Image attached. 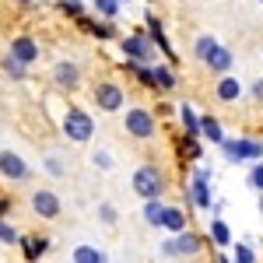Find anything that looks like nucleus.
I'll list each match as a JSON object with an SVG mask.
<instances>
[{
	"label": "nucleus",
	"instance_id": "obj_27",
	"mask_svg": "<svg viewBox=\"0 0 263 263\" xmlns=\"http://www.w3.org/2000/svg\"><path fill=\"white\" fill-rule=\"evenodd\" d=\"M249 186L263 193V162H253V168H249Z\"/></svg>",
	"mask_w": 263,
	"mask_h": 263
},
{
	"label": "nucleus",
	"instance_id": "obj_8",
	"mask_svg": "<svg viewBox=\"0 0 263 263\" xmlns=\"http://www.w3.org/2000/svg\"><path fill=\"white\" fill-rule=\"evenodd\" d=\"M0 176H7V179H14V182H25L28 176H32V168L25 165L21 155H14V151H0Z\"/></svg>",
	"mask_w": 263,
	"mask_h": 263
},
{
	"label": "nucleus",
	"instance_id": "obj_34",
	"mask_svg": "<svg viewBox=\"0 0 263 263\" xmlns=\"http://www.w3.org/2000/svg\"><path fill=\"white\" fill-rule=\"evenodd\" d=\"M249 95H253L256 102H263V78H260V81H253V84H249Z\"/></svg>",
	"mask_w": 263,
	"mask_h": 263
},
{
	"label": "nucleus",
	"instance_id": "obj_21",
	"mask_svg": "<svg viewBox=\"0 0 263 263\" xmlns=\"http://www.w3.org/2000/svg\"><path fill=\"white\" fill-rule=\"evenodd\" d=\"M155 88L158 91H172L176 88V74H172L168 63H155Z\"/></svg>",
	"mask_w": 263,
	"mask_h": 263
},
{
	"label": "nucleus",
	"instance_id": "obj_38",
	"mask_svg": "<svg viewBox=\"0 0 263 263\" xmlns=\"http://www.w3.org/2000/svg\"><path fill=\"white\" fill-rule=\"evenodd\" d=\"M182 263H190V260H182Z\"/></svg>",
	"mask_w": 263,
	"mask_h": 263
},
{
	"label": "nucleus",
	"instance_id": "obj_25",
	"mask_svg": "<svg viewBox=\"0 0 263 263\" xmlns=\"http://www.w3.org/2000/svg\"><path fill=\"white\" fill-rule=\"evenodd\" d=\"M46 239H39V235H32V239H25V256L28 260H39V253H46Z\"/></svg>",
	"mask_w": 263,
	"mask_h": 263
},
{
	"label": "nucleus",
	"instance_id": "obj_30",
	"mask_svg": "<svg viewBox=\"0 0 263 263\" xmlns=\"http://www.w3.org/2000/svg\"><path fill=\"white\" fill-rule=\"evenodd\" d=\"M99 218L105 224H116V207H112V203H102V207H99Z\"/></svg>",
	"mask_w": 263,
	"mask_h": 263
},
{
	"label": "nucleus",
	"instance_id": "obj_19",
	"mask_svg": "<svg viewBox=\"0 0 263 263\" xmlns=\"http://www.w3.org/2000/svg\"><path fill=\"white\" fill-rule=\"evenodd\" d=\"M179 120H182V130H186V137H197L200 134V116L193 112V105H179Z\"/></svg>",
	"mask_w": 263,
	"mask_h": 263
},
{
	"label": "nucleus",
	"instance_id": "obj_15",
	"mask_svg": "<svg viewBox=\"0 0 263 263\" xmlns=\"http://www.w3.org/2000/svg\"><path fill=\"white\" fill-rule=\"evenodd\" d=\"M70 260L74 263H109V256H105V249H99V246H74Z\"/></svg>",
	"mask_w": 263,
	"mask_h": 263
},
{
	"label": "nucleus",
	"instance_id": "obj_13",
	"mask_svg": "<svg viewBox=\"0 0 263 263\" xmlns=\"http://www.w3.org/2000/svg\"><path fill=\"white\" fill-rule=\"evenodd\" d=\"M11 57H14V60H21L25 67H28V63H35V60H39V42L28 39V35H21V39L11 42Z\"/></svg>",
	"mask_w": 263,
	"mask_h": 263
},
{
	"label": "nucleus",
	"instance_id": "obj_17",
	"mask_svg": "<svg viewBox=\"0 0 263 263\" xmlns=\"http://www.w3.org/2000/svg\"><path fill=\"white\" fill-rule=\"evenodd\" d=\"M200 134H203L211 144H218V147L228 141V137H224V130H221V123L214 120V116H200Z\"/></svg>",
	"mask_w": 263,
	"mask_h": 263
},
{
	"label": "nucleus",
	"instance_id": "obj_16",
	"mask_svg": "<svg viewBox=\"0 0 263 263\" xmlns=\"http://www.w3.org/2000/svg\"><path fill=\"white\" fill-rule=\"evenodd\" d=\"M218 46H221V42L214 39V35H207V32H203V35H197V39H193V57H197L200 63H207L211 57H214V49H218Z\"/></svg>",
	"mask_w": 263,
	"mask_h": 263
},
{
	"label": "nucleus",
	"instance_id": "obj_29",
	"mask_svg": "<svg viewBox=\"0 0 263 263\" xmlns=\"http://www.w3.org/2000/svg\"><path fill=\"white\" fill-rule=\"evenodd\" d=\"M4 70H7L11 78H25V63L14 60V57H7V60H4Z\"/></svg>",
	"mask_w": 263,
	"mask_h": 263
},
{
	"label": "nucleus",
	"instance_id": "obj_11",
	"mask_svg": "<svg viewBox=\"0 0 263 263\" xmlns=\"http://www.w3.org/2000/svg\"><path fill=\"white\" fill-rule=\"evenodd\" d=\"M242 95H246V88L235 74H224V78H218V84H214V99L218 102H239Z\"/></svg>",
	"mask_w": 263,
	"mask_h": 263
},
{
	"label": "nucleus",
	"instance_id": "obj_3",
	"mask_svg": "<svg viewBox=\"0 0 263 263\" xmlns=\"http://www.w3.org/2000/svg\"><path fill=\"white\" fill-rule=\"evenodd\" d=\"M200 249H203V239L197 232H190V228L179 232V235H172V239H165V246H162V253L172 256V260H193Z\"/></svg>",
	"mask_w": 263,
	"mask_h": 263
},
{
	"label": "nucleus",
	"instance_id": "obj_9",
	"mask_svg": "<svg viewBox=\"0 0 263 263\" xmlns=\"http://www.w3.org/2000/svg\"><path fill=\"white\" fill-rule=\"evenodd\" d=\"M186 197L197 203L200 211H211V172H207V168H197L193 186H190V193H186Z\"/></svg>",
	"mask_w": 263,
	"mask_h": 263
},
{
	"label": "nucleus",
	"instance_id": "obj_28",
	"mask_svg": "<svg viewBox=\"0 0 263 263\" xmlns=\"http://www.w3.org/2000/svg\"><path fill=\"white\" fill-rule=\"evenodd\" d=\"M0 242H7V246H14V242H21V235L11 228L7 221H0Z\"/></svg>",
	"mask_w": 263,
	"mask_h": 263
},
{
	"label": "nucleus",
	"instance_id": "obj_31",
	"mask_svg": "<svg viewBox=\"0 0 263 263\" xmlns=\"http://www.w3.org/2000/svg\"><path fill=\"white\" fill-rule=\"evenodd\" d=\"M46 172H49V176H63V162L57 158V155H49V158H46Z\"/></svg>",
	"mask_w": 263,
	"mask_h": 263
},
{
	"label": "nucleus",
	"instance_id": "obj_39",
	"mask_svg": "<svg viewBox=\"0 0 263 263\" xmlns=\"http://www.w3.org/2000/svg\"><path fill=\"white\" fill-rule=\"evenodd\" d=\"M260 57H263V49H260Z\"/></svg>",
	"mask_w": 263,
	"mask_h": 263
},
{
	"label": "nucleus",
	"instance_id": "obj_20",
	"mask_svg": "<svg viewBox=\"0 0 263 263\" xmlns=\"http://www.w3.org/2000/svg\"><path fill=\"white\" fill-rule=\"evenodd\" d=\"M147 35H151V42H155V46L162 49L165 57H172V49H168V39H165V32H162V21L155 18V14L147 18Z\"/></svg>",
	"mask_w": 263,
	"mask_h": 263
},
{
	"label": "nucleus",
	"instance_id": "obj_5",
	"mask_svg": "<svg viewBox=\"0 0 263 263\" xmlns=\"http://www.w3.org/2000/svg\"><path fill=\"white\" fill-rule=\"evenodd\" d=\"M63 134L74 144H88L95 137V123H91V116L84 109H67L63 112Z\"/></svg>",
	"mask_w": 263,
	"mask_h": 263
},
{
	"label": "nucleus",
	"instance_id": "obj_41",
	"mask_svg": "<svg viewBox=\"0 0 263 263\" xmlns=\"http://www.w3.org/2000/svg\"><path fill=\"white\" fill-rule=\"evenodd\" d=\"M120 4H123V0H120Z\"/></svg>",
	"mask_w": 263,
	"mask_h": 263
},
{
	"label": "nucleus",
	"instance_id": "obj_33",
	"mask_svg": "<svg viewBox=\"0 0 263 263\" xmlns=\"http://www.w3.org/2000/svg\"><path fill=\"white\" fill-rule=\"evenodd\" d=\"M63 11H67V14H78V18H81V14H84L81 0H63Z\"/></svg>",
	"mask_w": 263,
	"mask_h": 263
},
{
	"label": "nucleus",
	"instance_id": "obj_7",
	"mask_svg": "<svg viewBox=\"0 0 263 263\" xmlns=\"http://www.w3.org/2000/svg\"><path fill=\"white\" fill-rule=\"evenodd\" d=\"M91 99H95V105H99L102 112H120L123 105H126V95H123V88L116 81H99Z\"/></svg>",
	"mask_w": 263,
	"mask_h": 263
},
{
	"label": "nucleus",
	"instance_id": "obj_36",
	"mask_svg": "<svg viewBox=\"0 0 263 263\" xmlns=\"http://www.w3.org/2000/svg\"><path fill=\"white\" fill-rule=\"evenodd\" d=\"M218 263H228V260H224V256H218Z\"/></svg>",
	"mask_w": 263,
	"mask_h": 263
},
{
	"label": "nucleus",
	"instance_id": "obj_26",
	"mask_svg": "<svg viewBox=\"0 0 263 263\" xmlns=\"http://www.w3.org/2000/svg\"><path fill=\"white\" fill-rule=\"evenodd\" d=\"M95 11L102 18H116L120 14V0H95Z\"/></svg>",
	"mask_w": 263,
	"mask_h": 263
},
{
	"label": "nucleus",
	"instance_id": "obj_24",
	"mask_svg": "<svg viewBox=\"0 0 263 263\" xmlns=\"http://www.w3.org/2000/svg\"><path fill=\"white\" fill-rule=\"evenodd\" d=\"M211 239H214L218 246H228V242H232V232H228V224L214 218V221H211Z\"/></svg>",
	"mask_w": 263,
	"mask_h": 263
},
{
	"label": "nucleus",
	"instance_id": "obj_32",
	"mask_svg": "<svg viewBox=\"0 0 263 263\" xmlns=\"http://www.w3.org/2000/svg\"><path fill=\"white\" fill-rule=\"evenodd\" d=\"M91 162L99 165V168H112V158H109V151H95V155H91Z\"/></svg>",
	"mask_w": 263,
	"mask_h": 263
},
{
	"label": "nucleus",
	"instance_id": "obj_18",
	"mask_svg": "<svg viewBox=\"0 0 263 263\" xmlns=\"http://www.w3.org/2000/svg\"><path fill=\"white\" fill-rule=\"evenodd\" d=\"M162 228H165V232H172V235H179V232H186V214H182L179 207H165Z\"/></svg>",
	"mask_w": 263,
	"mask_h": 263
},
{
	"label": "nucleus",
	"instance_id": "obj_37",
	"mask_svg": "<svg viewBox=\"0 0 263 263\" xmlns=\"http://www.w3.org/2000/svg\"><path fill=\"white\" fill-rule=\"evenodd\" d=\"M256 4H263V0H256Z\"/></svg>",
	"mask_w": 263,
	"mask_h": 263
},
{
	"label": "nucleus",
	"instance_id": "obj_40",
	"mask_svg": "<svg viewBox=\"0 0 263 263\" xmlns=\"http://www.w3.org/2000/svg\"><path fill=\"white\" fill-rule=\"evenodd\" d=\"M21 4H25V0H21Z\"/></svg>",
	"mask_w": 263,
	"mask_h": 263
},
{
	"label": "nucleus",
	"instance_id": "obj_1",
	"mask_svg": "<svg viewBox=\"0 0 263 263\" xmlns=\"http://www.w3.org/2000/svg\"><path fill=\"white\" fill-rule=\"evenodd\" d=\"M134 193H137L141 200H162V193H165L162 168H155V165H141V168L134 172Z\"/></svg>",
	"mask_w": 263,
	"mask_h": 263
},
{
	"label": "nucleus",
	"instance_id": "obj_2",
	"mask_svg": "<svg viewBox=\"0 0 263 263\" xmlns=\"http://www.w3.org/2000/svg\"><path fill=\"white\" fill-rule=\"evenodd\" d=\"M228 162H263V137H235L221 144Z\"/></svg>",
	"mask_w": 263,
	"mask_h": 263
},
{
	"label": "nucleus",
	"instance_id": "obj_4",
	"mask_svg": "<svg viewBox=\"0 0 263 263\" xmlns=\"http://www.w3.org/2000/svg\"><path fill=\"white\" fill-rule=\"evenodd\" d=\"M123 126H126V134H130V137H137V141H151V137L158 134L155 112H147V109H141V105L126 109V116H123Z\"/></svg>",
	"mask_w": 263,
	"mask_h": 263
},
{
	"label": "nucleus",
	"instance_id": "obj_6",
	"mask_svg": "<svg viewBox=\"0 0 263 263\" xmlns=\"http://www.w3.org/2000/svg\"><path fill=\"white\" fill-rule=\"evenodd\" d=\"M120 46H123V57L134 60V63H151V60H155V42H151V35L134 32V35L120 39Z\"/></svg>",
	"mask_w": 263,
	"mask_h": 263
},
{
	"label": "nucleus",
	"instance_id": "obj_23",
	"mask_svg": "<svg viewBox=\"0 0 263 263\" xmlns=\"http://www.w3.org/2000/svg\"><path fill=\"white\" fill-rule=\"evenodd\" d=\"M232 263H260V256H256V249L249 242H239L235 253H232Z\"/></svg>",
	"mask_w": 263,
	"mask_h": 263
},
{
	"label": "nucleus",
	"instance_id": "obj_35",
	"mask_svg": "<svg viewBox=\"0 0 263 263\" xmlns=\"http://www.w3.org/2000/svg\"><path fill=\"white\" fill-rule=\"evenodd\" d=\"M260 214H263V193H260Z\"/></svg>",
	"mask_w": 263,
	"mask_h": 263
},
{
	"label": "nucleus",
	"instance_id": "obj_12",
	"mask_svg": "<svg viewBox=\"0 0 263 263\" xmlns=\"http://www.w3.org/2000/svg\"><path fill=\"white\" fill-rule=\"evenodd\" d=\"M32 211L42 214V218H57L60 214V197L53 190H35L32 193Z\"/></svg>",
	"mask_w": 263,
	"mask_h": 263
},
{
	"label": "nucleus",
	"instance_id": "obj_22",
	"mask_svg": "<svg viewBox=\"0 0 263 263\" xmlns=\"http://www.w3.org/2000/svg\"><path fill=\"white\" fill-rule=\"evenodd\" d=\"M165 207H168V203H162V200H144V221H147V224H155V228H162Z\"/></svg>",
	"mask_w": 263,
	"mask_h": 263
},
{
	"label": "nucleus",
	"instance_id": "obj_14",
	"mask_svg": "<svg viewBox=\"0 0 263 263\" xmlns=\"http://www.w3.org/2000/svg\"><path fill=\"white\" fill-rule=\"evenodd\" d=\"M232 63H235L232 49H228V46H218V49H214V57L207 60V67H211L218 78H224V74H232Z\"/></svg>",
	"mask_w": 263,
	"mask_h": 263
},
{
	"label": "nucleus",
	"instance_id": "obj_10",
	"mask_svg": "<svg viewBox=\"0 0 263 263\" xmlns=\"http://www.w3.org/2000/svg\"><path fill=\"white\" fill-rule=\"evenodd\" d=\"M53 81L60 84L63 91H74V88L81 84V67L70 63V60H60L57 67H53Z\"/></svg>",
	"mask_w": 263,
	"mask_h": 263
}]
</instances>
